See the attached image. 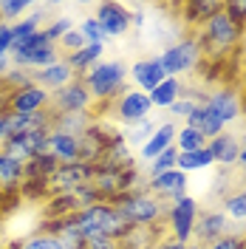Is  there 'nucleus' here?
Here are the masks:
<instances>
[{"instance_id":"nucleus-1","label":"nucleus","mask_w":246,"mask_h":249,"mask_svg":"<svg viewBox=\"0 0 246 249\" xmlns=\"http://www.w3.org/2000/svg\"><path fill=\"white\" fill-rule=\"evenodd\" d=\"M246 29L238 26L235 20L227 17V12L221 9L215 17H210L201 31H195L201 43V51H204V60H227V57H235L238 48L244 43Z\"/></svg>"},{"instance_id":"nucleus-2","label":"nucleus","mask_w":246,"mask_h":249,"mask_svg":"<svg viewBox=\"0 0 246 249\" xmlns=\"http://www.w3.org/2000/svg\"><path fill=\"white\" fill-rule=\"evenodd\" d=\"M127 62L113 57V60H99L91 71L82 77L85 88L91 93L93 105H110L122 91H127Z\"/></svg>"},{"instance_id":"nucleus-3","label":"nucleus","mask_w":246,"mask_h":249,"mask_svg":"<svg viewBox=\"0 0 246 249\" xmlns=\"http://www.w3.org/2000/svg\"><path fill=\"white\" fill-rule=\"evenodd\" d=\"M74 218H77V227L82 232V241L85 238H113V241H122L127 232H133V227L119 215V210L110 201L85 207V210L74 213Z\"/></svg>"},{"instance_id":"nucleus-4","label":"nucleus","mask_w":246,"mask_h":249,"mask_svg":"<svg viewBox=\"0 0 246 249\" xmlns=\"http://www.w3.org/2000/svg\"><path fill=\"white\" fill-rule=\"evenodd\" d=\"M113 207L119 210V215L133 227V230H153L158 221H164L167 215V201L150 196L147 190H139V193H124L113 198Z\"/></svg>"},{"instance_id":"nucleus-5","label":"nucleus","mask_w":246,"mask_h":249,"mask_svg":"<svg viewBox=\"0 0 246 249\" xmlns=\"http://www.w3.org/2000/svg\"><path fill=\"white\" fill-rule=\"evenodd\" d=\"M164 74L167 77H176V79H187L190 74H195L204 62V51H201V43L195 34H181L178 40H173L161 54H156Z\"/></svg>"},{"instance_id":"nucleus-6","label":"nucleus","mask_w":246,"mask_h":249,"mask_svg":"<svg viewBox=\"0 0 246 249\" xmlns=\"http://www.w3.org/2000/svg\"><path fill=\"white\" fill-rule=\"evenodd\" d=\"M198 201L187 193L178 201H173L167 207V235L176 238L178 244H193V232H195V221H198Z\"/></svg>"},{"instance_id":"nucleus-7","label":"nucleus","mask_w":246,"mask_h":249,"mask_svg":"<svg viewBox=\"0 0 246 249\" xmlns=\"http://www.w3.org/2000/svg\"><path fill=\"white\" fill-rule=\"evenodd\" d=\"M110 113H113V119L119 124L130 127V124L141 122V119H150L153 105H150V96L144 91L127 88V91H122L113 102H110Z\"/></svg>"},{"instance_id":"nucleus-8","label":"nucleus","mask_w":246,"mask_h":249,"mask_svg":"<svg viewBox=\"0 0 246 249\" xmlns=\"http://www.w3.org/2000/svg\"><path fill=\"white\" fill-rule=\"evenodd\" d=\"M48 133H51V127H43V130H29V133L12 136V139L3 142V150L12 156L15 161L26 164V161H31V159L48 153Z\"/></svg>"},{"instance_id":"nucleus-9","label":"nucleus","mask_w":246,"mask_h":249,"mask_svg":"<svg viewBox=\"0 0 246 249\" xmlns=\"http://www.w3.org/2000/svg\"><path fill=\"white\" fill-rule=\"evenodd\" d=\"M91 93L85 88V82L82 79H71L65 88L60 91H51V108L54 113H91Z\"/></svg>"},{"instance_id":"nucleus-10","label":"nucleus","mask_w":246,"mask_h":249,"mask_svg":"<svg viewBox=\"0 0 246 249\" xmlns=\"http://www.w3.org/2000/svg\"><path fill=\"white\" fill-rule=\"evenodd\" d=\"M3 108L15 110V113H43V110L51 108V91L40 88L37 82L26 85L20 91L3 93Z\"/></svg>"},{"instance_id":"nucleus-11","label":"nucleus","mask_w":246,"mask_h":249,"mask_svg":"<svg viewBox=\"0 0 246 249\" xmlns=\"http://www.w3.org/2000/svg\"><path fill=\"white\" fill-rule=\"evenodd\" d=\"M204 105L215 113L221 124L224 127H229L235 124L241 116H244V102H241V93L235 91V88H215V91H207V99H204Z\"/></svg>"},{"instance_id":"nucleus-12","label":"nucleus","mask_w":246,"mask_h":249,"mask_svg":"<svg viewBox=\"0 0 246 249\" xmlns=\"http://www.w3.org/2000/svg\"><path fill=\"white\" fill-rule=\"evenodd\" d=\"M91 181H93L91 164L74 161V164H60V167H57V173H54L51 181H48V190H51V196H62V193H74V190L91 184Z\"/></svg>"},{"instance_id":"nucleus-13","label":"nucleus","mask_w":246,"mask_h":249,"mask_svg":"<svg viewBox=\"0 0 246 249\" xmlns=\"http://www.w3.org/2000/svg\"><path fill=\"white\" fill-rule=\"evenodd\" d=\"M187 184H190V176L181 173L178 167L167 173H158V176H147V193L161 198V201H178L181 196H187Z\"/></svg>"},{"instance_id":"nucleus-14","label":"nucleus","mask_w":246,"mask_h":249,"mask_svg":"<svg viewBox=\"0 0 246 249\" xmlns=\"http://www.w3.org/2000/svg\"><path fill=\"white\" fill-rule=\"evenodd\" d=\"M108 136H110V124L93 119L91 127L79 136V161L82 164H91L96 167L105 156V147H108Z\"/></svg>"},{"instance_id":"nucleus-15","label":"nucleus","mask_w":246,"mask_h":249,"mask_svg":"<svg viewBox=\"0 0 246 249\" xmlns=\"http://www.w3.org/2000/svg\"><path fill=\"white\" fill-rule=\"evenodd\" d=\"M93 17L99 20V26H102V31H105V37L108 40H116V37H124L127 31L133 29L130 26V9L124 6V3H99L96 6V12H93Z\"/></svg>"},{"instance_id":"nucleus-16","label":"nucleus","mask_w":246,"mask_h":249,"mask_svg":"<svg viewBox=\"0 0 246 249\" xmlns=\"http://www.w3.org/2000/svg\"><path fill=\"white\" fill-rule=\"evenodd\" d=\"M227 232H232V221L221 210H201L198 221H195V232H193V241L201 244V247H210L215 244L218 238H224Z\"/></svg>"},{"instance_id":"nucleus-17","label":"nucleus","mask_w":246,"mask_h":249,"mask_svg":"<svg viewBox=\"0 0 246 249\" xmlns=\"http://www.w3.org/2000/svg\"><path fill=\"white\" fill-rule=\"evenodd\" d=\"M127 77H130L136 91L150 93L153 88H158V82L167 77V74H164L158 57H144V60H136L133 65H127Z\"/></svg>"},{"instance_id":"nucleus-18","label":"nucleus","mask_w":246,"mask_h":249,"mask_svg":"<svg viewBox=\"0 0 246 249\" xmlns=\"http://www.w3.org/2000/svg\"><path fill=\"white\" fill-rule=\"evenodd\" d=\"M99 164H102V167H113V170H124V167H133V164H136L133 147L127 144L122 127H110L108 147H105V156H102Z\"/></svg>"},{"instance_id":"nucleus-19","label":"nucleus","mask_w":246,"mask_h":249,"mask_svg":"<svg viewBox=\"0 0 246 249\" xmlns=\"http://www.w3.org/2000/svg\"><path fill=\"white\" fill-rule=\"evenodd\" d=\"M207 150H210V156H212L215 164H221L224 170H232V167H238L241 136H238V133H229V130H224V133H218L215 139L207 142Z\"/></svg>"},{"instance_id":"nucleus-20","label":"nucleus","mask_w":246,"mask_h":249,"mask_svg":"<svg viewBox=\"0 0 246 249\" xmlns=\"http://www.w3.org/2000/svg\"><path fill=\"white\" fill-rule=\"evenodd\" d=\"M176 130H178V124L173 122V119H167V122H161V124H156V133L136 150V161L150 164V161H153L158 153H164L167 147H173V142H176Z\"/></svg>"},{"instance_id":"nucleus-21","label":"nucleus","mask_w":246,"mask_h":249,"mask_svg":"<svg viewBox=\"0 0 246 249\" xmlns=\"http://www.w3.org/2000/svg\"><path fill=\"white\" fill-rule=\"evenodd\" d=\"M221 9H224V3H218V0H187V3L178 6V12L184 17V26L190 29V34L201 31V26L210 17H215Z\"/></svg>"},{"instance_id":"nucleus-22","label":"nucleus","mask_w":246,"mask_h":249,"mask_svg":"<svg viewBox=\"0 0 246 249\" xmlns=\"http://www.w3.org/2000/svg\"><path fill=\"white\" fill-rule=\"evenodd\" d=\"M20 190H23V164L15 161L0 147V198H6V196L17 198Z\"/></svg>"},{"instance_id":"nucleus-23","label":"nucleus","mask_w":246,"mask_h":249,"mask_svg":"<svg viewBox=\"0 0 246 249\" xmlns=\"http://www.w3.org/2000/svg\"><path fill=\"white\" fill-rule=\"evenodd\" d=\"M40 230H46V232H51L54 238H60L65 247H71V249H82V232H79L77 218H74V215L46 218Z\"/></svg>"},{"instance_id":"nucleus-24","label":"nucleus","mask_w":246,"mask_h":249,"mask_svg":"<svg viewBox=\"0 0 246 249\" xmlns=\"http://www.w3.org/2000/svg\"><path fill=\"white\" fill-rule=\"evenodd\" d=\"M71 79H77V74L71 71V65L65 60L54 62V65H48V68L34 71V82H37L40 88H46V91H60V88H65Z\"/></svg>"},{"instance_id":"nucleus-25","label":"nucleus","mask_w":246,"mask_h":249,"mask_svg":"<svg viewBox=\"0 0 246 249\" xmlns=\"http://www.w3.org/2000/svg\"><path fill=\"white\" fill-rule=\"evenodd\" d=\"M48 153L57 159V164H74V161H79V139L60 133V130H51L48 133Z\"/></svg>"},{"instance_id":"nucleus-26","label":"nucleus","mask_w":246,"mask_h":249,"mask_svg":"<svg viewBox=\"0 0 246 249\" xmlns=\"http://www.w3.org/2000/svg\"><path fill=\"white\" fill-rule=\"evenodd\" d=\"M62 60L68 62V65H71V71L82 79L93 65H96V62L105 60V46H102V43H88L85 48H79V51H74V54H65Z\"/></svg>"},{"instance_id":"nucleus-27","label":"nucleus","mask_w":246,"mask_h":249,"mask_svg":"<svg viewBox=\"0 0 246 249\" xmlns=\"http://www.w3.org/2000/svg\"><path fill=\"white\" fill-rule=\"evenodd\" d=\"M184 124H187V127H193V130H198V133H201L207 142L215 139L218 133H224V130H227V127L221 124V119H218V116H215L210 108H207V105H198V108L187 116Z\"/></svg>"},{"instance_id":"nucleus-28","label":"nucleus","mask_w":246,"mask_h":249,"mask_svg":"<svg viewBox=\"0 0 246 249\" xmlns=\"http://www.w3.org/2000/svg\"><path fill=\"white\" fill-rule=\"evenodd\" d=\"M181 88H184V79H176V77H164L158 82V88L147 93L150 96V105L153 110H170L176 102H178V96H181Z\"/></svg>"},{"instance_id":"nucleus-29","label":"nucleus","mask_w":246,"mask_h":249,"mask_svg":"<svg viewBox=\"0 0 246 249\" xmlns=\"http://www.w3.org/2000/svg\"><path fill=\"white\" fill-rule=\"evenodd\" d=\"M51 113V130H60V133H68V136H82L88 127H91L93 116L91 113Z\"/></svg>"},{"instance_id":"nucleus-30","label":"nucleus","mask_w":246,"mask_h":249,"mask_svg":"<svg viewBox=\"0 0 246 249\" xmlns=\"http://www.w3.org/2000/svg\"><path fill=\"white\" fill-rule=\"evenodd\" d=\"M48 23V12L46 6H34L29 15L23 17V20H17L15 26H12V34H15V43H20V40H26V37H31V34H37L40 29H46Z\"/></svg>"},{"instance_id":"nucleus-31","label":"nucleus","mask_w":246,"mask_h":249,"mask_svg":"<svg viewBox=\"0 0 246 249\" xmlns=\"http://www.w3.org/2000/svg\"><path fill=\"white\" fill-rule=\"evenodd\" d=\"M57 159L51 153L46 156H37V159H31V161H26L23 164V181H51V176L57 173Z\"/></svg>"},{"instance_id":"nucleus-32","label":"nucleus","mask_w":246,"mask_h":249,"mask_svg":"<svg viewBox=\"0 0 246 249\" xmlns=\"http://www.w3.org/2000/svg\"><path fill=\"white\" fill-rule=\"evenodd\" d=\"M9 249H71V247H65L60 238H54L46 230H37V232H31L26 238L15 241V244H9Z\"/></svg>"},{"instance_id":"nucleus-33","label":"nucleus","mask_w":246,"mask_h":249,"mask_svg":"<svg viewBox=\"0 0 246 249\" xmlns=\"http://www.w3.org/2000/svg\"><path fill=\"white\" fill-rule=\"evenodd\" d=\"M215 161H212V156H210V150L207 147H201V150H193V153H178V159H176V167L181 173H195V170H210Z\"/></svg>"},{"instance_id":"nucleus-34","label":"nucleus","mask_w":246,"mask_h":249,"mask_svg":"<svg viewBox=\"0 0 246 249\" xmlns=\"http://www.w3.org/2000/svg\"><path fill=\"white\" fill-rule=\"evenodd\" d=\"M224 215L235 221V224H246V193L244 190H235V193H227L221 198V207H218Z\"/></svg>"},{"instance_id":"nucleus-35","label":"nucleus","mask_w":246,"mask_h":249,"mask_svg":"<svg viewBox=\"0 0 246 249\" xmlns=\"http://www.w3.org/2000/svg\"><path fill=\"white\" fill-rule=\"evenodd\" d=\"M173 147H176L178 153H193V150H201V147H207V139L201 136L198 130H193V127L181 124V127L176 130V142H173Z\"/></svg>"},{"instance_id":"nucleus-36","label":"nucleus","mask_w":246,"mask_h":249,"mask_svg":"<svg viewBox=\"0 0 246 249\" xmlns=\"http://www.w3.org/2000/svg\"><path fill=\"white\" fill-rule=\"evenodd\" d=\"M31 9H34L31 0H0V23L15 26L17 20H23Z\"/></svg>"},{"instance_id":"nucleus-37","label":"nucleus","mask_w":246,"mask_h":249,"mask_svg":"<svg viewBox=\"0 0 246 249\" xmlns=\"http://www.w3.org/2000/svg\"><path fill=\"white\" fill-rule=\"evenodd\" d=\"M122 133H124V139H127V144L139 150V147H141V144H144V142H147V139L156 133V122H153V119H141V122L130 124V127H124Z\"/></svg>"},{"instance_id":"nucleus-38","label":"nucleus","mask_w":246,"mask_h":249,"mask_svg":"<svg viewBox=\"0 0 246 249\" xmlns=\"http://www.w3.org/2000/svg\"><path fill=\"white\" fill-rule=\"evenodd\" d=\"M0 85L6 88V93L20 91V88H26V85H34V71H26V68H17V65H12V68L3 74Z\"/></svg>"},{"instance_id":"nucleus-39","label":"nucleus","mask_w":246,"mask_h":249,"mask_svg":"<svg viewBox=\"0 0 246 249\" xmlns=\"http://www.w3.org/2000/svg\"><path fill=\"white\" fill-rule=\"evenodd\" d=\"M77 31L85 37V43H108V37H105V31H102V26H99V20L93 15H88V17H82L77 23Z\"/></svg>"},{"instance_id":"nucleus-40","label":"nucleus","mask_w":246,"mask_h":249,"mask_svg":"<svg viewBox=\"0 0 246 249\" xmlns=\"http://www.w3.org/2000/svg\"><path fill=\"white\" fill-rule=\"evenodd\" d=\"M71 29H74V20H71L68 15H60V17H54V20H48L43 31H46V37L51 40V43H60Z\"/></svg>"},{"instance_id":"nucleus-41","label":"nucleus","mask_w":246,"mask_h":249,"mask_svg":"<svg viewBox=\"0 0 246 249\" xmlns=\"http://www.w3.org/2000/svg\"><path fill=\"white\" fill-rule=\"evenodd\" d=\"M176 159H178V150L176 147H167L164 153H158L147 164V176H158V173H167V170H176Z\"/></svg>"},{"instance_id":"nucleus-42","label":"nucleus","mask_w":246,"mask_h":249,"mask_svg":"<svg viewBox=\"0 0 246 249\" xmlns=\"http://www.w3.org/2000/svg\"><path fill=\"white\" fill-rule=\"evenodd\" d=\"M57 46H60L62 57H65V54H74V51H79V48H85L88 43H85V37H82V34L77 31V26H74V29L68 31V34L62 37V40L57 43Z\"/></svg>"},{"instance_id":"nucleus-43","label":"nucleus","mask_w":246,"mask_h":249,"mask_svg":"<svg viewBox=\"0 0 246 249\" xmlns=\"http://www.w3.org/2000/svg\"><path fill=\"white\" fill-rule=\"evenodd\" d=\"M195 108H198V102H195V99H190V96H178V102H176V105L167 110V113L173 116V119H181V124H184L187 116H190Z\"/></svg>"},{"instance_id":"nucleus-44","label":"nucleus","mask_w":246,"mask_h":249,"mask_svg":"<svg viewBox=\"0 0 246 249\" xmlns=\"http://www.w3.org/2000/svg\"><path fill=\"white\" fill-rule=\"evenodd\" d=\"M224 12H227L229 20H235L238 26L246 29V0H227L224 3Z\"/></svg>"},{"instance_id":"nucleus-45","label":"nucleus","mask_w":246,"mask_h":249,"mask_svg":"<svg viewBox=\"0 0 246 249\" xmlns=\"http://www.w3.org/2000/svg\"><path fill=\"white\" fill-rule=\"evenodd\" d=\"M244 238L246 235H241V232H227L224 238H218L215 244H210V247H204V249H241L244 247Z\"/></svg>"},{"instance_id":"nucleus-46","label":"nucleus","mask_w":246,"mask_h":249,"mask_svg":"<svg viewBox=\"0 0 246 249\" xmlns=\"http://www.w3.org/2000/svg\"><path fill=\"white\" fill-rule=\"evenodd\" d=\"M82 249H122V247L113 238H85L82 241Z\"/></svg>"},{"instance_id":"nucleus-47","label":"nucleus","mask_w":246,"mask_h":249,"mask_svg":"<svg viewBox=\"0 0 246 249\" xmlns=\"http://www.w3.org/2000/svg\"><path fill=\"white\" fill-rule=\"evenodd\" d=\"M12 46H15L12 26L9 23H0V54H12Z\"/></svg>"},{"instance_id":"nucleus-48","label":"nucleus","mask_w":246,"mask_h":249,"mask_svg":"<svg viewBox=\"0 0 246 249\" xmlns=\"http://www.w3.org/2000/svg\"><path fill=\"white\" fill-rule=\"evenodd\" d=\"M150 249H187V244H178L176 238H170V235H167V238H158Z\"/></svg>"},{"instance_id":"nucleus-49","label":"nucleus","mask_w":246,"mask_h":249,"mask_svg":"<svg viewBox=\"0 0 246 249\" xmlns=\"http://www.w3.org/2000/svg\"><path fill=\"white\" fill-rule=\"evenodd\" d=\"M238 167L246 173V133L241 136V156H238Z\"/></svg>"},{"instance_id":"nucleus-50","label":"nucleus","mask_w":246,"mask_h":249,"mask_svg":"<svg viewBox=\"0 0 246 249\" xmlns=\"http://www.w3.org/2000/svg\"><path fill=\"white\" fill-rule=\"evenodd\" d=\"M12 68V57L9 54H0V79H3V74Z\"/></svg>"},{"instance_id":"nucleus-51","label":"nucleus","mask_w":246,"mask_h":249,"mask_svg":"<svg viewBox=\"0 0 246 249\" xmlns=\"http://www.w3.org/2000/svg\"><path fill=\"white\" fill-rule=\"evenodd\" d=\"M238 54L244 57V62H246V34H244V43H241V48H238Z\"/></svg>"},{"instance_id":"nucleus-52","label":"nucleus","mask_w":246,"mask_h":249,"mask_svg":"<svg viewBox=\"0 0 246 249\" xmlns=\"http://www.w3.org/2000/svg\"><path fill=\"white\" fill-rule=\"evenodd\" d=\"M187 249H204V247H201V244H195V241H193V244H187Z\"/></svg>"},{"instance_id":"nucleus-53","label":"nucleus","mask_w":246,"mask_h":249,"mask_svg":"<svg viewBox=\"0 0 246 249\" xmlns=\"http://www.w3.org/2000/svg\"><path fill=\"white\" fill-rule=\"evenodd\" d=\"M241 190H244V193H246V181H244V187H241Z\"/></svg>"},{"instance_id":"nucleus-54","label":"nucleus","mask_w":246,"mask_h":249,"mask_svg":"<svg viewBox=\"0 0 246 249\" xmlns=\"http://www.w3.org/2000/svg\"><path fill=\"white\" fill-rule=\"evenodd\" d=\"M241 249H246V238H244V247H241Z\"/></svg>"}]
</instances>
